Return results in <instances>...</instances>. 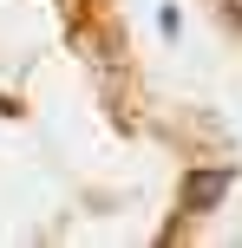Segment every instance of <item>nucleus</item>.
<instances>
[{
    "mask_svg": "<svg viewBox=\"0 0 242 248\" xmlns=\"http://www.w3.org/2000/svg\"><path fill=\"white\" fill-rule=\"evenodd\" d=\"M223 196H229V176H223V170H203V176H190V183H183V202H190L196 216H203V209H216Z\"/></svg>",
    "mask_w": 242,
    "mask_h": 248,
    "instance_id": "f257e3e1",
    "label": "nucleus"
},
{
    "mask_svg": "<svg viewBox=\"0 0 242 248\" xmlns=\"http://www.w3.org/2000/svg\"><path fill=\"white\" fill-rule=\"evenodd\" d=\"M229 13H236V20H242V0H229Z\"/></svg>",
    "mask_w": 242,
    "mask_h": 248,
    "instance_id": "f03ea898",
    "label": "nucleus"
}]
</instances>
